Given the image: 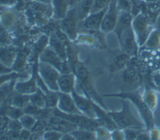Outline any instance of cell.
Listing matches in <instances>:
<instances>
[{
  "label": "cell",
  "instance_id": "cell-33",
  "mask_svg": "<svg viewBox=\"0 0 160 140\" xmlns=\"http://www.w3.org/2000/svg\"><path fill=\"white\" fill-rule=\"evenodd\" d=\"M143 129L128 128L124 129V138L126 139H136L139 132Z\"/></svg>",
  "mask_w": 160,
  "mask_h": 140
},
{
  "label": "cell",
  "instance_id": "cell-30",
  "mask_svg": "<svg viewBox=\"0 0 160 140\" xmlns=\"http://www.w3.org/2000/svg\"><path fill=\"white\" fill-rule=\"evenodd\" d=\"M112 0H94L91 13H94L108 7Z\"/></svg>",
  "mask_w": 160,
  "mask_h": 140
},
{
  "label": "cell",
  "instance_id": "cell-5",
  "mask_svg": "<svg viewBox=\"0 0 160 140\" xmlns=\"http://www.w3.org/2000/svg\"><path fill=\"white\" fill-rule=\"evenodd\" d=\"M38 72L49 90L59 91L58 81L60 75L58 70L49 64L40 62L38 65Z\"/></svg>",
  "mask_w": 160,
  "mask_h": 140
},
{
  "label": "cell",
  "instance_id": "cell-27",
  "mask_svg": "<svg viewBox=\"0 0 160 140\" xmlns=\"http://www.w3.org/2000/svg\"><path fill=\"white\" fill-rule=\"evenodd\" d=\"M75 139H94L96 134L94 131L80 129H76L70 132Z\"/></svg>",
  "mask_w": 160,
  "mask_h": 140
},
{
  "label": "cell",
  "instance_id": "cell-38",
  "mask_svg": "<svg viewBox=\"0 0 160 140\" xmlns=\"http://www.w3.org/2000/svg\"><path fill=\"white\" fill-rule=\"evenodd\" d=\"M152 82L157 90L160 92V72H156L152 75Z\"/></svg>",
  "mask_w": 160,
  "mask_h": 140
},
{
  "label": "cell",
  "instance_id": "cell-1",
  "mask_svg": "<svg viewBox=\"0 0 160 140\" xmlns=\"http://www.w3.org/2000/svg\"><path fill=\"white\" fill-rule=\"evenodd\" d=\"M122 103V108L121 111L108 113L118 127L123 129L128 128L146 129L144 124L139 121L132 114L127 99H123Z\"/></svg>",
  "mask_w": 160,
  "mask_h": 140
},
{
  "label": "cell",
  "instance_id": "cell-41",
  "mask_svg": "<svg viewBox=\"0 0 160 140\" xmlns=\"http://www.w3.org/2000/svg\"><path fill=\"white\" fill-rule=\"evenodd\" d=\"M78 0H69V6H73L74 5V4H76L78 3Z\"/></svg>",
  "mask_w": 160,
  "mask_h": 140
},
{
  "label": "cell",
  "instance_id": "cell-8",
  "mask_svg": "<svg viewBox=\"0 0 160 140\" xmlns=\"http://www.w3.org/2000/svg\"><path fill=\"white\" fill-rule=\"evenodd\" d=\"M39 60L40 62L51 65L61 73H70L67 62L62 60L51 47H48L41 51Z\"/></svg>",
  "mask_w": 160,
  "mask_h": 140
},
{
  "label": "cell",
  "instance_id": "cell-42",
  "mask_svg": "<svg viewBox=\"0 0 160 140\" xmlns=\"http://www.w3.org/2000/svg\"><path fill=\"white\" fill-rule=\"evenodd\" d=\"M157 29L160 30V16L159 17L158 19L157 20Z\"/></svg>",
  "mask_w": 160,
  "mask_h": 140
},
{
  "label": "cell",
  "instance_id": "cell-13",
  "mask_svg": "<svg viewBox=\"0 0 160 140\" xmlns=\"http://www.w3.org/2000/svg\"><path fill=\"white\" fill-rule=\"evenodd\" d=\"M38 72L37 62H35L34 66L32 75L31 79L25 82H20L16 84L14 89L18 93L26 95H31L38 90L36 76Z\"/></svg>",
  "mask_w": 160,
  "mask_h": 140
},
{
  "label": "cell",
  "instance_id": "cell-29",
  "mask_svg": "<svg viewBox=\"0 0 160 140\" xmlns=\"http://www.w3.org/2000/svg\"><path fill=\"white\" fill-rule=\"evenodd\" d=\"M44 95L46 98L47 107L52 108L54 107L56 105H58V102L59 99L58 92L49 90L47 94H45Z\"/></svg>",
  "mask_w": 160,
  "mask_h": 140
},
{
  "label": "cell",
  "instance_id": "cell-10",
  "mask_svg": "<svg viewBox=\"0 0 160 140\" xmlns=\"http://www.w3.org/2000/svg\"><path fill=\"white\" fill-rule=\"evenodd\" d=\"M78 22L74 7L68 10L65 17L62 19L61 30L70 40H73L76 37Z\"/></svg>",
  "mask_w": 160,
  "mask_h": 140
},
{
  "label": "cell",
  "instance_id": "cell-9",
  "mask_svg": "<svg viewBox=\"0 0 160 140\" xmlns=\"http://www.w3.org/2000/svg\"><path fill=\"white\" fill-rule=\"evenodd\" d=\"M118 18V8L117 0H112L108 6L103 17L100 30L104 32L114 30Z\"/></svg>",
  "mask_w": 160,
  "mask_h": 140
},
{
  "label": "cell",
  "instance_id": "cell-36",
  "mask_svg": "<svg viewBox=\"0 0 160 140\" xmlns=\"http://www.w3.org/2000/svg\"><path fill=\"white\" fill-rule=\"evenodd\" d=\"M25 63V57L23 54H19L17 55V57L16 58V60L13 65L14 69H16L17 70L21 69L24 65Z\"/></svg>",
  "mask_w": 160,
  "mask_h": 140
},
{
  "label": "cell",
  "instance_id": "cell-17",
  "mask_svg": "<svg viewBox=\"0 0 160 140\" xmlns=\"http://www.w3.org/2000/svg\"><path fill=\"white\" fill-rule=\"evenodd\" d=\"M94 0H79L74 6L76 14L79 22L84 20L91 13Z\"/></svg>",
  "mask_w": 160,
  "mask_h": 140
},
{
  "label": "cell",
  "instance_id": "cell-19",
  "mask_svg": "<svg viewBox=\"0 0 160 140\" xmlns=\"http://www.w3.org/2000/svg\"><path fill=\"white\" fill-rule=\"evenodd\" d=\"M54 17L57 19H62L68 13V8L69 6V0H52Z\"/></svg>",
  "mask_w": 160,
  "mask_h": 140
},
{
  "label": "cell",
  "instance_id": "cell-20",
  "mask_svg": "<svg viewBox=\"0 0 160 140\" xmlns=\"http://www.w3.org/2000/svg\"><path fill=\"white\" fill-rule=\"evenodd\" d=\"M142 98L148 107L154 112L158 104V96L156 92L151 89H147L144 91Z\"/></svg>",
  "mask_w": 160,
  "mask_h": 140
},
{
  "label": "cell",
  "instance_id": "cell-11",
  "mask_svg": "<svg viewBox=\"0 0 160 140\" xmlns=\"http://www.w3.org/2000/svg\"><path fill=\"white\" fill-rule=\"evenodd\" d=\"M59 99L58 102V108L59 110L66 114H83L76 107L74 101L69 94L58 92Z\"/></svg>",
  "mask_w": 160,
  "mask_h": 140
},
{
  "label": "cell",
  "instance_id": "cell-40",
  "mask_svg": "<svg viewBox=\"0 0 160 140\" xmlns=\"http://www.w3.org/2000/svg\"><path fill=\"white\" fill-rule=\"evenodd\" d=\"M31 136H32V135H31V131L29 130L23 128V129H21V131H20L19 139H31Z\"/></svg>",
  "mask_w": 160,
  "mask_h": 140
},
{
  "label": "cell",
  "instance_id": "cell-26",
  "mask_svg": "<svg viewBox=\"0 0 160 140\" xmlns=\"http://www.w3.org/2000/svg\"><path fill=\"white\" fill-rule=\"evenodd\" d=\"M123 80L128 83L138 82L139 75L136 69L132 67H127L123 72Z\"/></svg>",
  "mask_w": 160,
  "mask_h": 140
},
{
  "label": "cell",
  "instance_id": "cell-15",
  "mask_svg": "<svg viewBox=\"0 0 160 140\" xmlns=\"http://www.w3.org/2000/svg\"><path fill=\"white\" fill-rule=\"evenodd\" d=\"M132 21V16L130 12L121 11V13H119L118 15L117 23L114 28V31L118 38L124 30L131 26Z\"/></svg>",
  "mask_w": 160,
  "mask_h": 140
},
{
  "label": "cell",
  "instance_id": "cell-12",
  "mask_svg": "<svg viewBox=\"0 0 160 140\" xmlns=\"http://www.w3.org/2000/svg\"><path fill=\"white\" fill-rule=\"evenodd\" d=\"M107 8L94 13L89 14L84 20L79 22L81 23V27L86 30H99Z\"/></svg>",
  "mask_w": 160,
  "mask_h": 140
},
{
  "label": "cell",
  "instance_id": "cell-3",
  "mask_svg": "<svg viewBox=\"0 0 160 140\" xmlns=\"http://www.w3.org/2000/svg\"><path fill=\"white\" fill-rule=\"evenodd\" d=\"M54 116L64 119L80 129H86L91 131H96L99 126L98 121L93 118L89 117L84 114H71L61 112L59 109L53 111Z\"/></svg>",
  "mask_w": 160,
  "mask_h": 140
},
{
  "label": "cell",
  "instance_id": "cell-37",
  "mask_svg": "<svg viewBox=\"0 0 160 140\" xmlns=\"http://www.w3.org/2000/svg\"><path fill=\"white\" fill-rule=\"evenodd\" d=\"M149 134L151 139H160V129L156 126H153L150 130Z\"/></svg>",
  "mask_w": 160,
  "mask_h": 140
},
{
  "label": "cell",
  "instance_id": "cell-21",
  "mask_svg": "<svg viewBox=\"0 0 160 140\" xmlns=\"http://www.w3.org/2000/svg\"><path fill=\"white\" fill-rule=\"evenodd\" d=\"M131 58V57L130 56H129L124 52L120 55H118L115 58V60L112 64V70L114 71H116L126 68L128 65Z\"/></svg>",
  "mask_w": 160,
  "mask_h": 140
},
{
  "label": "cell",
  "instance_id": "cell-34",
  "mask_svg": "<svg viewBox=\"0 0 160 140\" xmlns=\"http://www.w3.org/2000/svg\"><path fill=\"white\" fill-rule=\"evenodd\" d=\"M117 4L118 9H121V11H126L128 12L131 11V0H117Z\"/></svg>",
  "mask_w": 160,
  "mask_h": 140
},
{
  "label": "cell",
  "instance_id": "cell-31",
  "mask_svg": "<svg viewBox=\"0 0 160 140\" xmlns=\"http://www.w3.org/2000/svg\"><path fill=\"white\" fill-rule=\"evenodd\" d=\"M24 114V111L20 108H18L12 105V107L8 108L6 110V114L7 116L12 119H19Z\"/></svg>",
  "mask_w": 160,
  "mask_h": 140
},
{
  "label": "cell",
  "instance_id": "cell-23",
  "mask_svg": "<svg viewBox=\"0 0 160 140\" xmlns=\"http://www.w3.org/2000/svg\"><path fill=\"white\" fill-rule=\"evenodd\" d=\"M147 47L152 50H156L160 46V30L152 31L145 43Z\"/></svg>",
  "mask_w": 160,
  "mask_h": 140
},
{
  "label": "cell",
  "instance_id": "cell-43",
  "mask_svg": "<svg viewBox=\"0 0 160 140\" xmlns=\"http://www.w3.org/2000/svg\"><path fill=\"white\" fill-rule=\"evenodd\" d=\"M79 1V0H78V1Z\"/></svg>",
  "mask_w": 160,
  "mask_h": 140
},
{
  "label": "cell",
  "instance_id": "cell-25",
  "mask_svg": "<svg viewBox=\"0 0 160 140\" xmlns=\"http://www.w3.org/2000/svg\"><path fill=\"white\" fill-rule=\"evenodd\" d=\"M30 102V95L18 93L11 100V105L18 108H24Z\"/></svg>",
  "mask_w": 160,
  "mask_h": 140
},
{
  "label": "cell",
  "instance_id": "cell-2",
  "mask_svg": "<svg viewBox=\"0 0 160 140\" xmlns=\"http://www.w3.org/2000/svg\"><path fill=\"white\" fill-rule=\"evenodd\" d=\"M105 96L111 97H118L122 99H126L130 100L137 107L139 114L143 121V123L145 125L146 130H150L153 126H154V119L153 112L148 107L145 103L142 96H141L138 92H125L118 94H109Z\"/></svg>",
  "mask_w": 160,
  "mask_h": 140
},
{
  "label": "cell",
  "instance_id": "cell-4",
  "mask_svg": "<svg viewBox=\"0 0 160 140\" xmlns=\"http://www.w3.org/2000/svg\"><path fill=\"white\" fill-rule=\"evenodd\" d=\"M76 73L82 89L89 99H94L102 107L106 108L101 98L97 94L91 80L90 75L88 69L83 65H78L76 67Z\"/></svg>",
  "mask_w": 160,
  "mask_h": 140
},
{
  "label": "cell",
  "instance_id": "cell-28",
  "mask_svg": "<svg viewBox=\"0 0 160 140\" xmlns=\"http://www.w3.org/2000/svg\"><path fill=\"white\" fill-rule=\"evenodd\" d=\"M19 120L21 123L22 127L29 131H31L37 121L35 117L27 114H24Z\"/></svg>",
  "mask_w": 160,
  "mask_h": 140
},
{
  "label": "cell",
  "instance_id": "cell-18",
  "mask_svg": "<svg viewBox=\"0 0 160 140\" xmlns=\"http://www.w3.org/2000/svg\"><path fill=\"white\" fill-rule=\"evenodd\" d=\"M49 44L50 47L59 56V57L64 61L67 62V59H68L67 48L56 35L51 36Z\"/></svg>",
  "mask_w": 160,
  "mask_h": 140
},
{
  "label": "cell",
  "instance_id": "cell-6",
  "mask_svg": "<svg viewBox=\"0 0 160 140\" xmlns=\"http://www.w3.org/2000/svg\"><path fill=\"white\" fill-rule=\"evenodd\" d=\"M132 28L139 46L145 44L151 31L148 18L143 14H138L132 21Z\"/></svg>",
  "mask_w": 160,
  "mask_h": 140
},
{
  "label": "cell",
  "instance_id": "cell-32",
  "mask_svg": "<svg viewBox=\"0 0 160 140\" xmlns=\"http://www.w3.org/2000/svg\"><path fill=\"white\" fill-rule=\"evenodd\" d=\"M62 132L52 130V129H48L44 132L43 134V138L45 139H61L62 137Z\"/></svg>",
  "mask_w": 160,
  "mask_h": 140
},
{
  "label": "cell",
  "instance_id": "cell-35",
  "mask_svg": "<svg viewBox=\"0 0 160 140\" xmlns=\"http://www.w3.org/2000/svg\"><path fill=\"white\" fill-rule=\"evenodd\" d=\"M10 131H21L22 126L19 119H11L8 124Z\"/></svg>",
  "mask_w": 160,
  "mask_h": 140
},
{
  "label": "cell",
  "instance_id": "cell-22",
  "mask_svg": "<svg viewBox=\"0 0 160 140\" xmlns=\"http://www.w3.org/2000/svg\"><path fill=\"white\" fill-rule=\"evenodd\" d=\"M17 57L15 51L12 49H4L1 50V64L4 67L11 66L14 65V63Z\"/></svg>",
  "mask_w": 160,
  "mask_h": 140
},
{
  "label": "cell",
  "instance_id": "cell-24",
  "mask_svg": "<svg viewBox=\"0 0 160 140\" xmlns=\"http://www.w3.org/2000/svg\"><path fill=\"white\" fill-rule=\"evenodd\" d=\"M30 102L41 109L47 107L44 94L39 89L36 92L30 95Z\"/></svg>",
  "mask_w": 160,
  "mask_h": 140
},
{
  "label": "cell",
  "instance_id": "cell-39",
  "mask_svg": "<svg viewBox=\"0 0 160 140\" xmlns=\"http://www.w3.org/2000/svg\"><path fill=\"white\" fill-rule=\"evenodd\" d=\"M13 19H14V17H13L12 14L6 13L2 16V22L4 23V24L10 25L11 24V23L13 21Z\"/></svg>",
  "mask_w": 160,
  "mask_h": 140
},
{
  "label": "cell",
  "instance_id": "cell-7",
  "mask_svg": "<svg viewBox=\"0 0 160 140\" xmlns=\"http://www.w3.org/2000/svg\"><path fill=\"white\" fill-rule=\"evenodd\" d=\"M118 39L123 52L131 57H134L137 55L138 43L132 26L124 30Z\"/></svg>",
  "mask_w": 160,
  "mask_h": 140
},
{
  "label": "cell",
  "instance_id": "cell-16",
  "mask_svg": "<svg viewBox=\"0 0 160 140\" xmlns=\"http://www.w3.org/2000/svg\"><path fill=\"white\" fill-rule=\"evenodd\" d=\"M59 90L60 92L69 94L74 90V77L70 73H62L59 76L58 81Z\"/></svg>",
  "mask_w": 160,
  "mask_h": 140
},
{
  "label": "cell",
  "instance_id": "cell-14",
  "mask_svg": "<svg viewBox=\"0 0 160 140\" xmlns=\"http://www.w3.org/2000/svg\"><path fill=\"white\" fill-rule=\"evenodd\" d=\"M71 94L76 107L82 112V114L89 117L93 118L96 114L92 107V100H91V99H86L79 95L75 91V90H72Z\"/></svg>",
  "mask_w": 160,
  "mask_h": 140
}]
</instances>
